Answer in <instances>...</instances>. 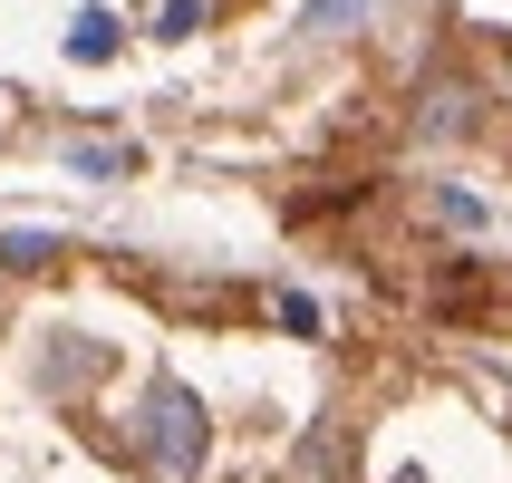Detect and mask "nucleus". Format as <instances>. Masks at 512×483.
Listing matches in <instances>:
<instances>
[{
    "instance_id": "obj_1",
    "label": "nucleus",
    "mask_w": 512,
    "mask_h": 483,
    "mask_svg": "<svg viewBox=\"0 0 512 483\" xmlns=\"http://www.w3.org/2000/svg\"><path fill=\"white\" fill-rule=\"evenodd\" d=\"M145 435H155V464H165V474H184V464H194V445H203L194 406L174 397V387H155V416H145Z\"/></svg>"
},
{
    "instance_id": "obj_2",
    "label": "nucleus",
    "mask_w": 512,
    "mask_h": 483,
    "mask_svg": "<svg viewBox=\"0 0 512 483\" xmlns=\"http://www.w3.org/2000/svg\"><path fill=\"white\" fill-rule=\"evenodd\" d=\"M348 10H358V0H310V29H339Z\"/></svg>"
}]
</instances>
